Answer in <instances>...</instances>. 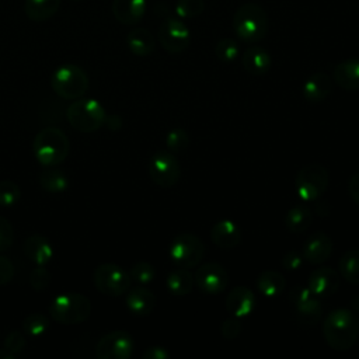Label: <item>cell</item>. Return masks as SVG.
I'll return each mask as SVG.
<instances>
[{
	"instance_id": "cell-18",
	"label": "cell",
	"mask_w": 359,
	"mask_h": 359,
	"mask_svg": "<svg viewBox=\"0 0 359 359\" xmlns=\"http://www.w3.org/2000/svg\"><path fill=\"white\" fill-rule=\"evenodd\" d=\"M241 65L247 73L252 76H264L272 66V57L265 48L252 45L243 52Z\"/></svg>"
},
{
	"instance_id": "cell-13",
	"label": "cell",
	"mask_w": 359,
	"mask_h": 359,
	"mask_svg": "<svg viewBox=\"0 0 359 359\" xmlns=\"http://www.w3.org/2000/svg\"><path fill=\"white\" fill-rule=\"evenodd\" d=\"M290 303L297 320L304 325H314L321 318L320 297H317L307 286H297L290 292Z\"/></svg>"
},
{
	"instance_id": "cell-31",
	"label": "cell",
	"mask_w": 359,
	"mask_h": 359,
	"mask_svg": "<svg viewBox=\"0 0 359 359\" xmlns=\"http://www.w3.org/2000/svg\"><path fill=\"white\" fill-rule=\"evenodd\" d=\"M338 269L346 282L359 285V248L346 251L339 259Z\"/></svg>"
},
{
	"instance_id": "cell-38",
	"label": "cell",
	"mask_w": 359,
	"mask_h": 359,
	"mask_svg": "<svg viewBox=\"0 0 359 359\" xmlns=\"http://www.w3.org/2000/svg\"><path fill=\"white\" fill-rule=\"evenodd\" d=\"M29 285L36 292L48 289V286L50 285V273L45 268V265H36V268L32 269V272L29 273Z\"/></svg>"
},
{
	"instance_id": "cell-6",
	"label": "cell",
	"mask_w": 359,
	"mask_h": 359,
	"mask_svg": "<svg viewBox=\"0 0 359 359\" xmlns=\"http://www.w3.org/2000/svg\"><path fill=\"white\" fill-rule=\"evenodd\" d=\"M105 109L94 98H77L66 109V118L73 129L81 133L98 130L105 122Z\"/></svg>"
},
{
	"instance_id": "cell-26",
	"label": "cell",
	"mask_w": 359,
	"mask_h": 359,
	"mask_svg": "<svg viewBox=\"0 0 359 359\" xmlns=\"http://www.w3.org/2000/svg\"><path fill=\"white\" fill-rule=\"evenodd\" d=\"M60 0H25L24 13L35 22H42L52 18L59 10Z\"/></svg>"
},
{
	"instance_id": "cell-3",
	"label": "cell",
	"mask_w": 359,
	"mask_h": 359,
	"mask_svg": "<svg viewBox=\"0 0 359 359\" xmlns=\"http://www.w3.org/2000/svg\"><path fill=\"white\" fill-rule=\"evenodd\" d=\"M70 142L66 133L56 126H46L36 133L32 142L35 158L43 167H56L66 160Z\"/></svg>"
},
{
	"instance_id": "cell-27",
	"label": "cell",
	"mask_w": 359,
	"mask_h": 359,
	"mask_svg": "<svg viewBox=\"0 0 359 359\" xmlns=\"http://www.w3.org/2000/svg\"><path fill=\"white\" fill-rule=\"evenodd\" d=\"M311 220V209L306 203H299L287 210L285 217V226L290 233H303L309 229Z\"/></svg>"
},
{
	"instance_id": "cell-8",
	"label": "cell",
	"mask_w": 359,
	"mask_h": 359,
	"mask_svg": "<svg viewBox=\"0 0 359 359\" xmlns=\"http://www.w3.org/2000/svg\"><path fill=\"white\" fill-rule=\"evenodd\" d=\"M93 279L97 290L111 297H118L125 294L132 285L129 272H126L122 266L112 262H105L98 265L94 269Z\"/></svg>"
},
{
	"instance_id": "cell-34",
	"label": "cell",
	"mask_w": 359,
	"mask_h": 359,
	"mask_svg": "<svg viewBox=\"0 0 359 359\" xmlns=\"http://www.w3.org/2000/svg\"><path fill=\"white\" fill-rule=\"evenodd\" d=\"M189 144V136L185 129L174 128L165 136V147L171 153L184 151Z\"/></svg>"
},
{
	"instance_id": "cell-44",
	"label": "cell",
	"mask_w": 359,
	"mask_h": 359,
	"mask_svg": "<svg viewBox=\"0 0 359 359\" xmlns=\"http://www.w3.org/2000/svg\"><path fill=\"white\" fill-rule=\"evenodd\" d=\"M170 352L164 346H149L143 352V359H168Z\"/></svg>"
},
{
	"instance_id": "cell-25",
	"label": "cell",
	"mask_w": 359,
	"mask_h": 359,
	"mask_svg": "<svg viewBox=\"0 0 359 359\" xmlns=\"http://www.w3.org/2000/svg\"><path fill=\"white\" fill-rule=\"evenodd\" d=\"M126 45L133 55L144 57L154 50L156 41L149 29L139 27L129 31L126 35Z\"/></svg>"
},
{
	"instance_id": "cell-35",
	"label": "cell",
	"mask_w": 359,
	"mask_h": 359,
	"mask_svg": "<svg viewBox=\"0 0 359 359\" xmlns=\"http://www.w3.org/2000/svg\"><path fill=\"white\" fill-rule=\"evenodd\" d=\"M205 10L203 0H178L175 4V14L182 20L196 18Z\"/></svg>"
},
{
	"instance_id": "cell-16",
	"label": "cell",
	"mask_w": 359,
	"mask_h": 359,
	"mask_svg": "<svg viewBox=\"0 0 359 359\" xmlns=\"http://www.w3.org/2000/svg\"><path fill=\"white\" fill-rule=\"evenodd\" d=\"M332 252V240L323 231L311 234L303 244L302 255L303 258L313 264L318 265L325 262Z\"/></svg>"
},
{
	"instance_id": "cell-29",
	"label": "cell",
	"mask_w": 359,
	"mask_h": 359,
	"mask_svg": "<svg viewBox=\"0 0 359 359\" xmlns=\"http://www.w3.org/2000/svg\"><path fill=\"white\" fill-rule=\"evenodd\" d=\"M286 287V280L283 275L278 271H264L257 279V289L265 297L279 296Z\"/></svg>"
},
{
	"instance_id": "cell-2",
	"label": "cell",
	"mask_w": 359,
	"mask_h": 359,
	"mask_svg": "<svg viewBox=\"0 0 359 359\" xmlns=\"http://www.w3.org/2000/svg\"><path fill=\"white\" fill-rule=\"evenodd\" d=\"M231 27L238 39L245 43H257L262 41L269 29V18L266 11L257 3L241 4L231 20Z\"/></svg>"
},
{
	"instance_id": "cell-33",
	"label": "cell",
	"mask_w": 359,
	"mask_h": 359,
	"mask_svg": "<svg viewBox=\"0 0 359 359\" xmlns=\"http://www.w3.org/2000/svg\"><path fill=\"white\" fill-rule=\"evenodd\" d=\"M215 55L223 63L234 62L240 55L238 42L233 38H222L215 45Z\"/></svg>"
},
{
	"instance_id": "cell-40",
	"label": "cell",
	"mask_w": 359,
	"mask_h": 359,
	"mask_svg": "<svg viewBox=\"0 0 359 359\" xmlns=\"http://www.w3.org/2000/svg\"><path fill=\"white\" fill-rule=\"evenodd\" d=\"M14 240V230L6 217L0 216V252L7 251L13 245Z\"/></svg>"
},
{
	"instance_id": "cell-28",
	"label": "cell",
	"mask_w": 359,
	"mask_h": 359,
	"mask_svg": "<svg viewBox=\"0 0 359 359\" xmlns=\"http://www.w3.org/2000/svg\"><path fill=\"white\" fill-rule=\"evenodd\" d=\"M194 283V275L187 268H178L171 271L165 279V286L168 292L174 296H185L191 293Z\"/></svg>"
},
{
	"instance_id": "cell-47",
	"label": "cell",
	"mask_w": 359,
	"mask_h": 359,
	"mask_svg": "<svg viewBox=\"0 0 359 359\" xmlns=\"http://www.w3.org/2000/svg\"><path fill=\"white\" fill-rule=\"evenodd\" d=\"M15 358H17V355L10 352L8 349H6V348L0 349V359H15Z\"/></svg>"
},
{
	"instance_id": "cell-14",
	"label": "cell",
	"mask_w": 359,
	"mask_h": 359,
	"mask_svg": "<svg viewBox=\"0 0 359 359\" xmlns=\"http://www.w3.org/2000/svg\"><path fill=\"white\" fill-rule=\"evenodd\" d=\"M194 280L201 292L206 294H219L226 290L229 275L220 264L206 262L195 271Z\"/></svg>"
},
{
	"instance_id": "cell-5",
	"label": "cell",
	"mask_w": 359,
	"mask_h": 359,
	"mask_svg": "<svg viewBox=\"0 0 359 359\" xmlns=\"http://www.w3.org/2000/svg\"><path fill=\"white\" fill-rule=\"evenodd\" d=\"M88 84L87 73L73 63L60 65L50 77V86L56 95L69 101L81 98L87 93Z\"/></svg>"
},
{
	"instance_id": "cell-15",
	"label": "cell",
	"mask_w": 359,
	"mask_h": 359,
	"mask_svg": "<svg viewBox=\"0 0 359 359\" xmlns=\"http://www.w3.org/2000/svg\"><path fill=\"white\" fill-rule=\"evenodd\" d=\"M341 283L339 273L328 266H321L314 269L307 279V287L317 297H330L332 296Z\"/></svg>"
},
{
	"instance_id": "cell-22",
	"label": "cell",
	"mask_w": 359,
	"mask_h": 359,
	"mask_svg": "<svg viewBox=\"0 0 359 359\" xmlns=\"http://www.w3.org/2000/svg\"><path fill=\"white\" fill-rule=\"evenodd\" d=\"M332 90V81L328 74L323 72H316L303 84V97L313 104L323 102Z\"/></svg>"
},
{
	"instance_id": "cell-9",
	"label": "cell",
	"mask_w": 359,
	"mask_h": 359,
	"mask_svg": "<svg viewBox=\"0 0 359 359\" xmlns=\"http://www.w3.org/2000/svg\"><path fill=\"white\" fill-rule=\"evenodd\" d=\"M170 257L178 268H195L203 259L205 245L199 237L191 233L178 234L170 244Z\"/></svg>"
},
{
	"instance_id": "cell-24",
	"label": "cell",
	"mask_w": 359,
	"mask_h": 359,
	"mask_svg": "<svg viewBox=\"0 0 359 359\" xmlns=\"http://www.w3.org/2000/svg\"><path fill=\"white\" fill-rule=\"evenodd\" d=\"M332 77L335 83L346 91L359 90V59L351 57L339 62L334 67Z\"/></svg>"
},
{
	"instance_id": "cell-19",
	"label": "cell",
	"mask_w": 359,
	"mask_h": 359,
	"mask_svg": "<svg viewBox=\"0 0 359 359\" xmlns=\"http://www.w3.org/2000/svg\"><path fill=\"white\" fill-rule=\"evenodd\" d=\"M210 240L219 248H234L241 241V230L233 220L222 219L210 229Z\"/></svg>"
},
{
	"instance_id": "cell-17",
	"label": "cell",
	"mask_w": 359,
	"mask_h": 359,
	"mask_svg": "<svg viewBox=\"0 0 359 359\" xmlns=\"http://www.w3.org/2000/svg\"><path fill=\"white\" fill-rule=\"evenodd\" d=\"M255 309V294L245 286L233 287L226 297V310L234 317H247Z\"/></svg>"
},
{
	"instance_id": "cell-30",
	"label": "cell",
	"mask_w": 359,
	"mask_h": 359,
	"mask_svg": "<svg viewBox=\"0 0 359 359\" xmlns=\"http://www.w3.org/2000/svg\"><path fill=\"white\" fill-rule=\"evenodd\" d=\"M39 184L41 187L50 194H60L67 189L69 180L66 174L55 167L45 168L39 175Z\"/></svg>"
},
{
	"instance_id": "cell-1",
	"label": "cell",
	"mask_w": 359,
	"mask_h": 359,
	"mask_svg": "<svg viewBox=\"0 0 359 359\" xmlns=\"http://www.w3.org/2000/svg\"><path fill=\"white\" fill-rule=\"evenodd\" d=\"M323 335L332 349L348 351L358 339L359 320L348 309H335L323 321Z\"/></svg>"
},
{
	"instance_id": "cell-48",
	"label": "cell",
	"mask_w": 359,
	"mask_h": 359,
	"mask_svg": "<svg viewBox=\"0 0 359 359\" xmlns=\"http://www.w3.org/2000/svg\"><path fill=\"white\" fill-rule=\"evenodd\" d=\"M74 1H79V0H74Z\"/></svg>"
},
{
	"instance_id": "cell-46",
	"label": "cell",
	"mask_w": 359,
	"mask_h": 359,
	"mask_svg": "<svg viewBox=\"0 0 359 359\" xmlns=\"http://www.w3.org/2000/svg\"><path fill=\"white\" fill-rule=\"evenodd\" d=\"M111 130H118L121 129L122 126V119L118 116V115H109V116H105V122H104Z\"/></svg>"
},
{
	"instance_id": "cell-37",
	"label": "cell",
	"mask_w": 359,
	"mask_h": 359,
	"mask_svg": "<svg viewBox=\"0 0 359 359\" xmlns=\"http://www.w3.org/2000/svg\"><path fill=\"white\" fill-rule=\"evenodd\" d=\"M129 275H130V279L135 280L136 283L149 285L154 279L156 272L151 264L146 261H139L132 265V268L129 269Z\"/></svg>"
},
{
	"instance_id": "cell-43",
	"label": "cell",
	"mask_w": 359,
	"mask_h": 359,
	"mask_svg": "<svg viewBox=\"0 0 359 359\" xmlns=\"http://www.w3.org/2000/svg\"><path fill=\"white\" fill-rule=\"evenodd\" d=\"M14 276V265L7 258L0 255V286L7 285Z\"/></svg>"
},
{
	"instance_id": "cell-12",
	"label": "cell",
	"mask_w": 359,
	"mask_h": 359,
	"mask_svg": "<svg viewBox=\"0 0 359 359\" xmlns=\"http://www.w3.org/2000/svg\"><path fill=\"white\" fill-rule=\"evenodd\" d=\"M135 349L133 338L129 332L116 330L101 337L95 345L98 359H128Z\"/></svg>"
},
{
	"instance_id": "cell-45",
	"label": "cell",
	"mask_w": 359,
	"mask_h": 359,
	"mask_svg": "<svg viewBox=\"0 0 359 359\" xmlns=\"http://www.w3.org/2000/svg\"><path fill=\"white\" fill-rule=\"evenodd\" d=\"M348 189H349L351 198H352L353 202L359 206V171L351 177Z\"/></svg>"
},
{
	"instance_id": "cell-11",
	"label": "cell",
	"mask_w": 359,
	"mask_h": 359,
	"mask_svg": "<svg viewBox=\"0 0 359 359\" xmlns=\"http://www.w3.org/2000/svg\"><path fill=\"white\" fill-rule=\"evenodd\" d=\"M158 42L168 53H181L191 43V32L180 17H165L158 27Z\"/></svg>"
},
{
	"instance_id": "cell-41",
	"label": "cell",
	"mask_w": 359,
	"mask_h": 359,
	"mask_svg": "<svg viewBox=\"0 0 359 359\" xmlns=\"http://www.w3.org/2000/svg\"><path fill=\"white\" fill-rule=\"evenodd\" d=\"M220 331H222V335L227 339H233L236 337H238L240 331H241V324L238 321V317H229L226 318L223 323H222V327H220Z\"/></svg>"
},
{
	"instance_id": "cell-4",
	"label": "cell",
	"mask_w": 359,
	"mask_h": 359,
	"mask_svg": "<svg viewBox=\"0 0 359 359\" xmlns=\"http://www.w3.org/2000/svg\"><path fill=\"white\" fill-rule=\"evenodd\" d=\"M49 314L59 324L74 325L91 316V302L81 293H60L50 302Z\"/></svg>"
},
{
	"instance_id": "cell-42",
	"label": "cell",
	"mask_w": 359,
	"mask_h": 359,
	"mask_svg": "<svg viewBox=\"0 0 359 359\" xmlns=\"http://www.w3.org/2000/svg\"><path fill=\"white\" fill-rule=\"evenodd\" d=\"M303 255L296 250H290L282 259V266L287 271H297L303 265Z\"/></svg>"
},
{
	"instance_id": "cell-23",
	"label": "cell",
	"mask_w": 359,
	"mask_h": 359,
	"mask_svg": "<svg viewBox=\"0 0 359 359\" xmlns=\"http://www.w3.org/2000/svg\"><path fill=\"white\" fill-rule=\"evenodd\" d=\"M24 254L35 265H46L53 257V248L49 240L41 234H31L24 241Z\"/></svg>"
},
{
	"instance_id": "cell-7",
	"label": "cell",
	"mask_w": 359,
	"mask_h": 359,
	"mask_svg": "<svg viewBox=\"0 0 359 359\" xmlns=\"http://www.w3.org/2000/svg\"><path fill=\"white\" fill-rule=\"evenodd\" d=\"M328 171L320 164L302 167L296 174V194L302 202H314L325 192L328 187Z\"/></svg>"
},
{
	"instance_id": "cell-10",
	"label": "cell",
	"mask_w": 359,
	"mask_h": 359,
	"mask_svg": "<svg viewBox=\"0 0 359 359\" xmlns=\"http://www.w3.org/2000/svg\"><path fill=\"white\" fill-rule=\"evenodd\" d=\"M149 175L156 185L171 188L181 177V165L171 151L158 150L149 161Z\"/></svg>"
},
{
	"instance_id": "cell-39",
	"label": "cell",
	"mask_w": 359,
	"mask_h": 359,
	"mask_svg": "<svg viewBox=\"0 0 359 359\" xmlns=\"http://www.w3.org/2000/svg\"><path fill=\"white\" fill-rule=\"evenodd\" d=\"M27 345V341H25V337L22 332L20 331H11L10 334L6 335L4 338V348L8 349L10 352H13L14 355H18L24 351Z\"/></svg>"
},
{
	"instance_id": "cell-21",
	"label": "cell",
	"mask_w": 359,
	"mask_h": 359,
	"mask_svg": "<svg viewBox=\"0 0 359 359\" xmlns=\"http://www.w3.org/2000/svg\"><path fill=\"white\" fill-rule=\"evenodd\" d=\"M125 294H126V297H125L126 307L133 316L144 317L153 311L154 304H156V297L143 285L128 290Z\"/></svg>"
},
{
	"instance_id": "cell-20",
	"label": "cell",
	"mask_w": 359,
	"mask_h": 359,
	"mask_svg": "<svg viewBox=\"0 0 359 359\" xmlns=\"http://www.w3.org/2000/svg\"><path fill=\"white\" fill-rule=\"evenodd\" d=\"M146 7V0H112L111 10L115 20L121 24L135 25L143 18Z\"/></svg>"
},
{
	"instance_id": "cell-36",
	"label": "cell",
	"mask_w": 359,
	"mask_h": 359,
	"mask_svg": "<svg viewBox=\"0 0 359 359\" xmlns=\"http://www.w3.org/2000/svg\"><path fill=\"white\" fill-rule=\"evenodd\" d=\"M21 198L20 187L11 180L0 181V206L10 208L15 205Z\"/></svg>"
},
{
	"instance_id": "cell-32",
	"label": "cell",
	"mask_w": 359,
	"mask_h": 359,
	"mask_svg": "<svg viewBox=\"0 0 359 359\" xmlns=\"http://www.w3.org/2000/svg\"><path fill=\"white\" fill-rule=\"evenodd\" d=\"M49 328V318L42 313H32L28 314L22 320V330L27 335L38 338L46 332Z\"/></svg>"
}]
</instances>
